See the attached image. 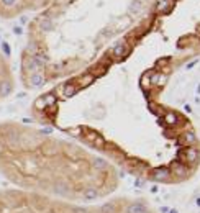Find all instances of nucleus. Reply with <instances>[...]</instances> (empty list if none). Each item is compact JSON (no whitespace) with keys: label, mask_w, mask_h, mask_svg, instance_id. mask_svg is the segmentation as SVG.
<instances>
[{"label":"nucleus","mask_w":200,"mask_h":213,"mask_svg":"<svg viewBox=\"0 0 200 213\" xmlns=\"http://www.w3.org/2000/svg\"><path fill=\"white\" fill-rule=\"evenodd\" d=\"M74 92H75L74 85H66V89H64V95H66V97H71V95H74Z\"/></svg>","instance_id":"9b49d317"},{"label":"nucleus","mask_w":200,"mask_h":213,"mask_svg":"<svg viewBox=\"0 0 200 213\" xmlns=\"http://www.w3.org/2000/svg\"><path fill=\"white\" fill-rule=\"evenodd\" d=\"M41 84H43V75L41 74H33L30 77V85L38 87V85H41Z\"/></svg>","instance_id":"39448f33"},{"label":"nucleus","mask_w":200,"mask_h":213,"mask_svg":"<svg viewBox=\"0 0 200 213\" xmlns=\"http://www.w3.org/2000/svg\"><path fill=\"white\" fill-rule=\"evenodd\" d=\"M146 213H149V211H146Z\"/></svg>","instance_id":"aec40b11"},{"label":"nucleus","mask_w":200,"mask_h":213,"mask_svg":"<svg viewBox=\"0 0 200 213\" xmlns=\"http://www.w3.org/2000/svg\"><path fill=\"white\" fill-rule=\"evenodd\" d=\"M2 2V5H5V7H13L15 3H17V0H0Z\"/></svg>","instance_id":"ddd939ff"},{"label":"nucleus","mask_w":200,"mask_h":213,"mask_svg":"<svg viewBox=\"0 0 200 213\" xmlns=\"http://www.w3.org/2000/svg\"><path fill=\"white\" fill-rule=\"evenodd\" d=\"M41 133H45V135H49V133H51V128H45V130H41Z\"/></svg>","instance_id":"dca6fc26"},{"label":"nucleus","mask_w":200,"mask_h":213,"mask_svg":"<svg viewBox=\"0 0 200 213\" xmlns=\"http://www.w3.org/2000/svg\"><path fill=\"white\" fill-rule=\"evenodd\" d=\"M146 211H148L146 207L143 203H139V202L131 203L130 207H128V210H126V213H146Z\"/></svg>","instance_id":"f03ea898"},{"label":"nucleus","mask_w":200,"mask_h":213,"mask_svg":"<svg viewBox=\"0 0 200 213\" xmlns=\"http://www.w3.org/2000/svg\"><path fill=\"white\" fill-rule=\"evenodd\" d=\"M51 26H53L51 20H41V28L43 30H51Z\"/></svg>","instance_id":"f8f14e48"},{"label":"nucleus","mask_w":200,"mask_h":213,"mask_svg":"<svg viewBox=\"0 0 200 213\" xmlns=\"http://www.w3.org/2000/svg\"><path fill=\"white\" fill-rule=\"evenodd\" d=\"M169 174L171 172L167 171V169H156L151 177H153L154 180H167L169 179Z\"/></svg>","instance_id":"f257e3e1"},{"label":"nucleus","mask_w":200,"mask_h":213,"mask_svg":"<svg viewBox=\"0 0 200 213\" xmlns=\"http://www.w3.org/2000/svg\"><path fill=\"white\" fill-rule=\"evenodd\" d=\"M164 79H166V75H162V74H154L153 77H151V82L156 84V85H161V84H164Z\"/></svg>","instance_id":"0eeeda50"},{"label":"nucleus","mask_w":200,"mask_h":213,"mask_svg":"<svg viewBox=\"0 0 200 213\" xmlns=\"http://www.w3.org/2000/svg\"><path fill=\"white\" fill-rule=\"evenodd\" d=\"M197 92H198V94H200V85H198V87H197Z\"/></svg>","instance_id":"a211bd4d"},{"label":"nucleus","mask_w":200,"mask_h":213,"mask_svg":"<svg viewBox=\"0 0 200 213\" xmlns=\"http://www.w3.org/2000/svg\"><path fill=\"white\" fill-rule=\"evenodd\" d=\"M8 94H12L10 80H2V82H0V95H2V97H7Z\"/></svg>","instance_id":"7ed1b4c3"},{"label":"nucleus","mask_w":200,"mask_h":213,"mask_svg":"<svg viewBox=\"0 0 200 213\" xmlns=\"http://www.w3.org/2000/svg\"><path fill=\"white\" fill-rule=\"evenodd\" d=\"M115 207H117V205H115L113 202L105 203V205L102 207V211H103V213H112V211H115Z\"/></svg>","instance_id":"6e6552de"},{"label":"nucleus","mask_w":200,"mask_h":213,"mask_svg":"<svg viewBox=\"0 0 200 213\" xmlns=\"http://www.w3.org/2000/svg\"><path fill=\"white\" fill-rule=\"evenodd\" d=\"M166 121L169 123V125H175V123H177V115L172 113V111H171V113H167L166 115Z\"/></svg>","instance_id":"1a4fd4ad"},{"label":"nucleus","mask_w":200,"mask_h":213,"mask_svg":"<svg viewBox=\"0 0 200 213\" xmlns=\"http://www.w3.org/2000/svg\"><path fill=\"white\" fill-rule=\"evenodd\" d=\"M84 200H95V198H97V197H98V192L97 190H95V188H87V190L85 192H84Z\"/></svg>","instance_id":"20e7f679"},{"label":"nucleus","mask_w":200,"mask_h":213,"mask_svg":"<svg viewBox=\"0 0 200 213\" xmlns=\"http://www.w3.org/2000/svg\"><path fill=\"white\" fill-rule=\"evenodd\" d=\"M94 166L97 167V169H103V167H107V161L97 158V159H94Z\"/></svg>","instance_id":"9d476101"},{"label":"nucleus","mask_w":200,"mask_h":213,"mask_svg":"<svg viewBox=\"0 0 200 213\" xmlns=\"http://www.w3.org/2000/svg\"><path fill=\"white\" fill-rule=\"evenodd\" d=\"M195 62H197V61H192L190 64H187V69H192V67H194V64H195Z\"/></svg>","instance_id":"f3484780"},{"label":"nucleus","mask_w":200,"mask_h":213,"mask_svg":"<svg viewBox=\"0 0 200 213\" xmlns=\"http://www.w3.org/2000/svg\"><path fill=\"white\" fill-rule=\"evenodd\" d=\"M171 213H177V211H175V210H171Z\"/></svg>","instance_id":"6ab92c4d"},{"label":"nucleus","mask_w":200,"mask_h":213,"mask_svg":"<svg viewBox=\"0 0 200 213\" xmlns=\"http://www.w3.org/2000/svg\"><path fill=\"white\" fill-rule=\"evenodd\" d=\"M125 43H118L117 46L113 48V56H117V58H120V56H123L125 54Z\"/></svg>","instance_id":"423d86ee"},{"label":"nucleus","mask_w":200,"mask_h":213,"mask_svg":"<svg viewBox=\"0 0 200 213\" xmlns=\"http://www.w3.org/2000/svg\"><path fill=\"white\" fill-rule=\"evenodd\" d=\"M13 33H15V35H22V33H23V30H22L20 26H15V28H13Z\"/></svg>","instance_id":"2eb2a0df"},{"label":"nucleus","mask_w":200,"mask_h":213,"mask_svg":"<svg viewBox=\"0 0 200 213\" xmlns=\"http://www.w3.org/2000/svg\"><path fill=\"white\" fill-rule=\"evenodd\" d=\"M2 48H3V53H5L7 56H10V53H12V51H10V46L7 45V43H3V45H2Z\"/></svg>","instance_id":"4468645a"}]
</instances>
